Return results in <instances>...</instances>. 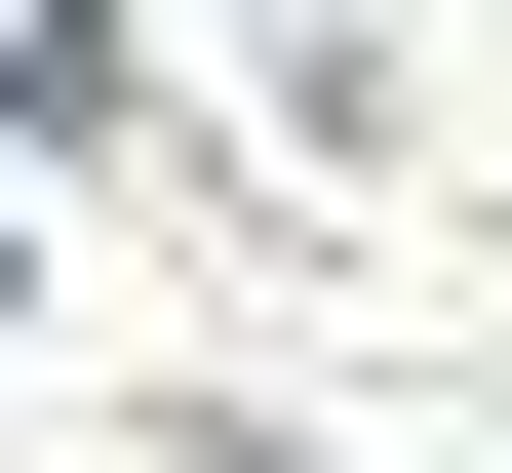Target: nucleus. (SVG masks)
<instances>
[{
  "mask_svg": "<svg viewBox=\"0 0 512 473\" xmlns=\"http://www.w3.org/2000/svg\"><path fill=\"white\" fill-rule=\"evenodd\" d=\"M0 119H79V0H0Z\"/></svg>",
  "mask_w": 512,
  "mask_h": 473,
  "instance_id": "obj_1",
  "label": "nucleus"
}]
</instances>
